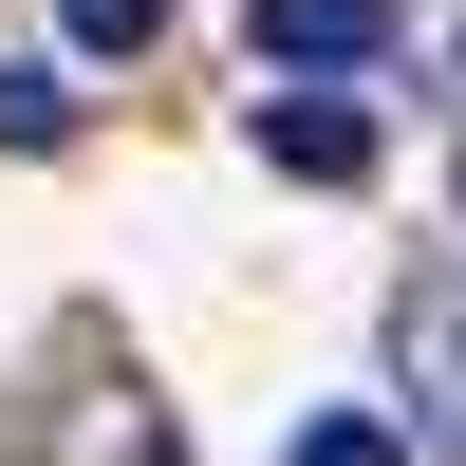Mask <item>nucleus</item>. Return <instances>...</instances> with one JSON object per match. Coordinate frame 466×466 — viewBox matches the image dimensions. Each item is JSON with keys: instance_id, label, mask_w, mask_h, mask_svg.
Masks as SVG:
<instances>
[{"instance_id": "nucleus-5", "label": "nucleus", "mask_w": 466, "mask_h": 466, "mask_svg": "<svg viewBox=\"0 0 466 466\" xmlns=\"http://www.w3.org/2000/svg\"><path fill=\"white\" fill-rule=\"evenodd\" d=\"M56 131H75V94H56L37 56H0V149H56Z\"/></svg>"}, {"instance_id": "nucleus-4", "label": "nucleus", "mask_w": 466, "mask_h": 466, "mask_svg": "<svg viewBox=\"0 0 466 466\" xmlns=\"http://www.w3.org/2000/svg\"><path fill=\"white\" fill-rule=\"evenodd\" d=\"M280 466H410V430H392V410H318Z\"/></svg>"}, {"instance_id": "nucleus-1", "label": "nucleus", "mask_w": 466, "mask_h": 466, "mask_svg": "<svg viewBox=\"0 0 466 466\" xmlns=\"http://www.w3.org/2000/svg\"><path fill=\"white\" fill-rule=\"evenodd\" d=\"M261 168H299V187H373V94H261Z\"/></svg>"}, {"instance_id": "nucleus-6", "label": "nucleus", "mask_w": 466, "mask_h": 466, "mask_svg": "<svg viewBox=\"0 0 466 466\" xmlns=\"http://www.w3.org/2000/svg\"><path fill=\"white\" fill-rule=\"evenodd\" d=\"M75 19V56H149V37H168V0H56Z\"/></svg>"}, {"instance_id": "nucleus-2", "label": "nucleus", "mask_w": 466, "mask_h": 466, "mask_svg": "<svg viewBox=\"0 0 466 466\" xmlns=\"http://www.w3.org/2000/svg\"><path fill=\"white\" fill-rule=\"evenodd\" d=\"M392 0H261V75H373Z\"/></svg>"}, {"instance_id": "nucleus-3", "label": "nucleus", "mask_w": 466, "mask_h": 466, "mask_svg": "<svg viewBox=\"0 0 466 466\" xmlns=\"http://www.w3.org/2000/svg\"><path fill=\"white\" fill-rule=\"evenodd\" d=\"M410 373H430V430L466 448V299H410Z\"/></svg>"}]
</instances>
